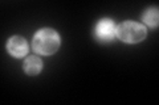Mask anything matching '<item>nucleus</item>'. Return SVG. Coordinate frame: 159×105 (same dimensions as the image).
Wrapping results in <instances>:
<instances>
[{
    "label": "nucleus",
    "instance_id": "f257e3e1",
    "mask_svg": "<svg viewBox=\"0 0 159 105\" xmlns=\"http://www.w3.org/2000/svg\"><path fill=\"white\" fill-rule=\"evenodd\" d=\"M60 47V37L52 29H43L33 38V49L43 55H52Z\"/></svg>",
    "mask_w": 159,
    "mask_h": 105
},
{
    "label": "nucleus",
    "instance_id": "f03ea898",
    "mask_svg": "<svg viewBox=\"0 0 159 105\" xmlns=\"http://www.w3.org/2000/svg\"><path fill=\"white\" fill-rule=\"evenodd\" d=\"M116 33L119 37V39H122L123 42H127V43H138L143 41L146 37L145 26L133 21H126L121 24L117 28Z\"/></svg>",
    "mask_w": 159,
    "mask_h": 105
},
{
    "label": "nucleus",
    "instance_id": "7ed1b4c3",
    "mask_svg": "<svg viewBox=\"0 0 159 105\" xmlns=\"http://www.w3.org/2000/svg\"><path fill=\"white\" fill-rule=\"evenodd\" d=\"M96 36L99 41H102V42L113 41L114 36H116L114 22L110 21V20H102V21H99L96 28Z\"/></svg>",
    "mask_w": 159,
    "mask_h": 105
},
{
    "label": "nucleus",
    "instance_id": "20e7f679",
    "mask_svg": "<svg viewBox=\"0 0 159 105\" xmlns=\"http://www.w3.org/2000/svg\"><path fill=\"white\" fill-rule=\"evenodd\" d=\"M7 47H8V51L13 57H17V58L24 57L28 53V43L23 37H17V36L12 37L8 41Z\"/></svg>",
    "mask_w": 159,
    "mask_h": 105
},
{
    "label": "nucleus",
    "instance_id": "39448f33",
    "mask_svg": "<svg viewBox=\"0 0 159 105\" xmlns=\"http://www.w3.org/2000/svg\"><path fill=\"white\" fill-rule=\"evenodd\" d=\"M43 68L41 59L37 57H29L25 62H24V70L29 75H37Z\"/></svg>",
    "mask_w": 159,
    "mask_h": 105
},
{
    "label": "nucleus",
    "instance_id": "423d86ee",
    "mask_svg": "<svg viewBox=\"0 0 159 105\" xmlns=\"http://www.w3.org/2000/svg\"><path fill=\"white\" fill-rule=\"evenodd\" d=\"M143 20L146 21L147 25L150 26H157L158 25V11L155 8H151L143 14Z\"/></svg>",
    "mask_w": 159,
    "mask_h": 105
}]
</instances>
